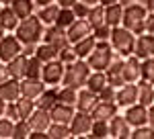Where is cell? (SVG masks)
I'll return each mask as SVG.
<instances>
[{"label": "cell", "instance_id": "e0dca14e", "mask_svg": "<svg viewBox=\"0 0 154 139\" xmlns=\"http://www.w3.org/2000/svg\"><path fill=\"white\" fill-rule=\"evenodd\" d=\"M99 102V94L93 92L91 88L82 86L78 90V100H76V111H84V113H93V108Z\"/></svg>", "mask_w": 154, "mask_h": 139}, {"label": "cell", "instance_id": "4dcf8cb0", "mask_svg": "<svg viewBox=\"0 0 154 139\" xmlns=\"http://www.w3.org/2000/svg\"><path fill=\"white\" fill-rule=\"evenodd\" d=\"M107 84H109V82H107V74H105V72H101V70H93L91 76H88V80H86V88H91L93 92L99 94Z\"/></svg>", "mask_w": 154, "mask_h": 139}, {"label": "cell", "instance_id": "816d5d0a", "mask_svg": "<svg viewBox=\"0 0 154 139\" xmlns=\"http://www.w3.org/2000/svg\"><path fill=\"white\" fill-rule=\"evenodd\" d=\"M29 139H49V137H48V131H31Z\"/></svg>", "mask_w": 154, "mask_h": 139}, {"label": "cell", "instance_id": "be15d7a7", "mask_svg": "<svg viewBox=\"0 0 154 139\" xmlns=\"http://www.w3.org/2000/svg\"><path fill=\"white\" fill-rule=\"evenodd\" d=\"M0 2H2V4H11L12 0H0Z\"/></svg>", "mask_w": 154, "mask_h": 139}, {"label": "cell", "instance_id": "6da1fadb", "mask_svg": "<svg viewBox=\"0 0 154 139\" xmlns=\"http://www.w3.org/2000/svg\"><path fill=\"white\" fill-rule=\"evenodd\" d=\"M43 33H45V25L41 23V19L37 14H31L27 19H21V23L17 27L14 35L21 39L23 45H37L43 41Z\"/></svg>", "mask_w": 154, "mask_h": 139}, {"label": "cell", "instance_id": "7a4b0ae2", "mask_svg": "<svg viewBox=\"0 0 154 139\" xmlns=\"http://www.w3.org/2000/svg\"><path fill=\"white\" fill-rule=\"evenodd\" d=\"M136 37L138 35L131 33L130 29H125L123 25H119V27H113L111 29V37H109V43L111 47L115 49V53L117 55H123V58H128L134 53V47H136Z\"/></svg>", "mask_w": 154, "mask_h": 139}, {"label": "cell", "instance_id": "d4e9b609", "mask_svg": "<svg viewBox=\"0 0 154 139\" xmlns=\"http://www.w3.org/2000/svg\"><path fill=\"white\" fill-rule=\"evenodd\" d=\"M58 88L60 86H45V90L37 96V106L39 108H45V111H51L54 106H56V102H58Z\"/></svg>", "mask_w": 154, "mask_h": 139}, {"label": "cell", "instance_id": "52a82bcc", "mask_svg": "<svg viewBox=\"0 0 154 139\" xmlns=\"http://www.w3.org/2000/svg\"><path fill=\"white\" fill-rule=\"evenodd\" d=\"M93 115L91 113H84V111H76L74 117L70 121V131L72 137H88L91 129H93Z\"/></svg>", "mask_w": 154, "mask_h": 139}, {"label": "cell", "instance_id": "d590c367", "mask_svg": "<svg viewBox=\"0 0 154 139\" xmlns=\"http://www.w3.org/2000/svg\"><path fill=\"white\" fill-rule=\"evenodd\" d=\"M86 21L91 23L93 29H95V27H101V25H105L107 23V19H105V6H103V4H93V8H91V12H88Z\"/></svg>", "mask_w": 154, "mask_h": 139}, {"label": "cell", "instance_id": "3957f363", "mask_svg": "<svg viewBox=\"0 0 154 139\" xmlns=\"http://www.w3.org/2000/svg\"><path fill=\"white\" fill-rule=\"evenodd\" d=\"M146 19H148V10L144 8L142 2H134V4H128L123 8V21L121 25L125 29H130L131 33L140 35L146 31Z\"/></svg>", "mask_w": 154, "mask_h": 139}, {"label": "cell", "instance_id": "f35d334b", "mask_svg": "<svg viewBox=\"0 0 154 139\" xmlns=\"http://www.w3.org/2000/svg\"><path fill=\"white\" fill-rule=\"evenodd\" d=\"M17 104H19V111H21V117L23 119H29V117L33 115V111L37 108V102L33 98H29V96H21L17 100Z\"/></svg>", "mask_w": 154, "mask_h": 139}, {"label": "cell", "instance_id": "681fc988", "mask_svg": "<svg viewBox=\"0 0 154 139\" xmlns=\"http://www.w3.org/2000/svg\"><path fill=\"white\" fill-rule=\"evenodd\" d=\"M8 78H11V74H8V64L0 59V84L4 80H8Z\"/></svg>", "mask_w": 154, "mask_h": 139}, {"label": "cell", "instance_id": "ffe728a7", "mask_svg": "<svg viewBox=\"0 0 154 139\" xmlns=\"http://www.w3.org/2000/svg\"><path fill=\"white\" fill-rule=\"evenodd\" d=\"M43 90H45V82L41 78H23L21 80V92H23V96H29V98L37 100V96Z\"/></svg>", "mask_w": 154, "mask_h": 139}, {"label": "cell", "instance_id": "d6a6232c", "mask_svg": "<svg viewBox=\"0 0 154 139\" xmlns=\"http://www.w3.org/2000/svg\"><path fill=\"white\" fill-rule=\"evenodd\" d=\"M48 137L49 139H70L72 137V131L68 123H56L51 121V125L48 129Z\"/></svg>", "mask_w": 154, "mask_h": 139}, {"label": "cell", "instance_id": "9f6ffc18", "mask_svg": "<svg viewBox=\"0 0 154 139\" xmlns=\"http://www.w3.org/2000/svg\"><path fill=\"white\" fill-rule=\"evenodd\" d=\"M35 2L37 8H41V6H48V4H51V2H56V0H33Z\"/></svg>", "mask_w": 154, "mask_h": 139}, {"label": "cell", "instance_id": "6125c7cd", "mask_svg": "<svg viewBox=\"0 0 154 139\" xmlns=\"http://www.w3.org/2000/svg\"><path fill=\"white\" fill-rule=\"evenodd\" d=\"M4 35H6V31H4V29H2V27H0V39H2V37H4Z\"/></svg>", "mask_w": 154, "mask_h": 139}, {"label": "cell", "instance_id": "91938a15", "mask_svg": "<svg viewBox=\"0 0 154 139\" xmlns=\"http://www.w3.org/2000/svg\"><path fill=\"white\" fill-rule=\"evenodd\" d=\"M123 6H128V4H134V2H142V0H119Z\"/></svg>", "mask_w": 154, "mask_h": 139}, {"label": "cell", "instance_id": "f907efd6", "mask_svg": "<svg viewBox=\"0 0 154 139\" xmlns=\"http://www.w3.org/2000/svg\"><path fill=\"white\" fill-rule=\"evenodd\" d=\"M146 31L154 35V12H148V19H146Z\"/></svg>", "mask_w": 154, "mask_h": 139}, {"label": "cell", "instance_id": "5bb4252c", "mask_svg": "<svg viewBox=\"0 0 154 139\" xmlns=\"http://www.w3.org/2000/svg\"><path fill=\"white\" fill-rule=\"evenodd\" d=\"M109 127H111V137L113 139H130L131 137V125L123 115H115L109 119Z\"/></svg>", "mask_w": 154, "mask_h": 139}, {"label": "cell", "instance_id": "680465c9", "mask_svg": "<svg viewBox=\"0 0 154 139\" xmlns=\"http://www.w3.org/2000/svg\"><path fill=\"white\" fill-rule=\"evenodd\" d=\"M119 0H99V4H103V6H109V4H115Z\"/></svg>", "mask_w": 154, "mask_h": 139}, {"label": "cell", "instance_id": "1f68e13d", "mask_svg": "<svg viewBox=\"0 0 154 139\" xmlns=\"http://www.w3.org/2000/svg\"><path fill=\"white\" fill-rule=\"evenodd\" d=\"M11 6H12V10L19 14V19H27V16L35 14V10H37L33 0H12Z\"/></svg>", "mask_w": 154, "mask_h": 139}, {"label": "cell", "instance_id": "9a60e30c", "mask_svg": "<svg viewBox=\"0 0 154 139\" xmlns=\"http://www.w3.org/2000/svg\"><path fill=\"white\" fill-rule=\"evenodd\" d=\"M123 78L125 82H140L142 80V59L138 55H128L123 61Z\"/></svg>", "mask_w": 154, "mask_h": 139}, {"label": "cell", "instance_id": "f5cc1de1", "mask_svg": "<svg viewBox=\"0 0 154 139\" xmlns=\"http://www.w3.org/2000/svg\"><path fill=\"white\" fill-rule=\"evenodd\" d=\"M56 2H58L62 8H70V6H74V4H76L78 0H56Z\"/></svg>", "mask_w": 154, "mask_h": 139}, {"label": "cell", "instance_id": "7dc6e473", "mask_svg": "<svg viewBox=\"0 0 154 139\" xmlns=\"http://www.w3.org/2000/svg\"><path fill=\"white\" fill-rule=\"evenodd\" d=\"M91 8H93V4H88V2H84V0H78V2L72 6V10L76 12L78 19H86L88 12H91Z\"/></svg>", "mask_w": 154, "mask_h": 139}, {"label": "cell", "instance_id": "83f0119b", "mask_svg": "<svg viewBox=\"0 0 154 139\" xmlns=\"http://www.w3.org/2000/svg\"><path fill=\"white\" fill-rule=\"evenodd\" d=\"M72 45H74V51H76L78 59H86L93 53V49H95V45H97V39H95V35H88V37H84L80 41L72 43Z\"/></svg>", "mask_w": 154, "mask_h": 139}, {"label": "cell", "instance_id": "44dd1931", "mask_svg": "<svg viewBox=\"0 0 154 139\" xmlns=\"http://www.w3.org/2000/svg\"><path fill=\"white\" fill-rule=\"evenodd\" d=\"M76 113V106H72V104H66V102H56V106L49 111V115H51V121H56V123H68L70 125L72 117Z\"/></svg>", "mask_w": 154, "mask_h": 139}, {"label": "cell", "instance_id": "cb8c5ba5", "mask_svg": "<svg viewBox=\"0 0 154 139\" xmlns=\"http://www.w3.org/2000/svg\"><path fill=\"white\" fill-rule=\"evenodd\" d=\"M27 64H29V55L27 53H21L14 59L8 61V74L11 78H17V80H23L27 76Z\"/></svg>", "mask_w": 154, "mask_h": 139}, {"label": "cell", "instance_id": "2e32d148", "mask_svg": "<svg viewBox=\"0 0 154 139\" xmlns=\"http://www.w3.org/2000/svg\"><path fill=\"white\" fill-rule=\"evenodd\" d=\"M66 33H68L70 43H76V41H80L84 37L93 35V27H91V23H88L86 19H76V21L66 29Z\"/></svg>", "mask_w": 154, "mask_h": 139}, {"label": "cell", "instance_id": "ee69618b", "mask_svg": "<svg viewBox=\"0 0 154 139\" xmlns=\"http://www.w3.org/2000/svg\"><path fill=\"white\" fill-rule=\"evenodd\" d=\"M142 78L154 84V55L142 59Z\"/></svg>", "mask_w": 154, "mask_h": 139}, {"label": "cell", "instance_id": "277c9868", "mask_svg": "<svg viewBox=\"0 0 154 139\" xmlns=\"http://www.w3.org/2000/svg\"><path fill=\"white\" fill-rule=\"evenodd\" d=\"M91 66L86 59H76L72 64H66V72H64V80L62 84L72 86V88H82L86 86V80L91 76Z\"/></svg>", "mask_w": 154, "mask_h": 139}, {"label": "cell", "instance_id": "7c38bea8", "mask_svg": "<svg viewBox=\"0 0 154 139\" xmlns=\"http://www.w3.org/2000/svg\"><path fill=\"white\" fill-rule=\"evenodd\" d=\"M138 82H125L123 86L117 88V104L119 108H125L130 104L138 102Z\"/></svg>", "mask_w": 154, "mask_h": 139}, {"label": "cell", "instance_id": "7bdbcfd3", "mask_svg": "<svg viewBox=\"0 0 154 139\" xmlns=\"http://www.w3.org/2000/svg\"><path fill=\"white\" fill-rule=\"evenodd\" d=\"M58 59L62 61V64H72V61H76V59H78V55H76V51H74V45H72V43H68L66 47H62V49H60Z\"/></svg>", "mask_w": 154, "mask_h": 139}, {"label": "cell", "instance_id": "f546056e", "mask_svg": "<svg viewBox=\"0 0 154 139\" xmlns=\"http://www.w3.org/2000/svg\"><path fill=\"white\" fill-rule=\"evenodd\" d=\"M138 102L146 104V106H150V104H154V84L148 80H140L138 82Z\"/></svg>", "mask_w": 154, "mask_h": 139}, {"label": "cell", "instance_id": "8d00e7d4", "mask_svg": "<svg viewBox=\"0 0 154 139\" xmlns=\"http://www.w3.org/2000/svg\"><path fill=\"white\" fill-rule=\"evenodd\" d=\"M43 61L35 55H29V64H27V76L25 78H41L43 74Z\"/></svg>", "mask_w": 154, "mask_h": 139}, {"label": "cell", "instance_id": "db71d44e", "mask_svg": "<svg viewBox=\"0 0 154 139\" xmlns=\"http://www.w3.org/2000/svg\"><path fill=\"white\" fill-rule=\"evenodd\" d=\"M142 4L148 12H154V0H142Z\"/></svg>", "mask_w": 154, "mask_h": 139}, {"label": "cell", "instance_id": "e7e4bbea", "mask_svg": "<svg viewBox=\"0 0 154 139\" xmlns=\"http://www.w3.org/2000/svg\"><path fill=\"white\" fill-rule=\"evenodd\" d=\"M2 6H4V4H2V2H0V10H2Z\"/></svg>", "mask_w": 154, "mask_h": 139}, {"label": "cell", "instance_id": "f6af8a7d", "mask_svg": "<svg viewBox=\"0 0 154 139\" xmlns=\"http://www.w3.org/2000/svg\"><path fill=\"white\" fill-rule=\"evenodd\" d=\"M99 100H107V102H117V88L107 84L105 88L99 92Z\"/></svg>", "mask_w": 154, "mask_h": 139}, {"label": "cell", "instance_id": "94428289", "mask_svg": "<svg viewBox=\"0 0 154 139\" xmlns=\"http://www.w3.org/2000/svg\"><path fill=\"white\" fill-rule=\"evenodd\" d=\"M84 2H88V4H99V0H84Z\"/></svg>", "mask_w": 154, "mask_h": 139}, {"label": "cell", "instance_id": "e575fe53", "mask_svg": "<svg viewBox=\"0 0 154 139\" xmlns=\"http://www.w3.org/2000/svg\"><path fill=\"white\" fill-rule=\"evenodd\" d=\"M78 90H80V88H72V86H66V84H60V88H58L60 102H66V104L76 106V100H78Z\"/></svg>", "mask_w": 154, "mask_h": 139}, {"label": "cell", "instance_id": "ba28073f", "mask_svg": "<svg viewBox=\"0 0 154 139\" xmlns=\"http://www.w3.org/2000/svg\"><path fill=\"white\" fill-rule=\"evenodd\" d=\"M64 72H66V64H62L60 59L48 61L43 66V74H41V80L45 82V86H60L64 80Z\"/></svg>", "mask_w": 154, "mask_h": 139}, {"label": "cell", "instance_id": "f1b7e54d", "mask_svg": "<svg viewBox=\"0 0 154 139\" xmlns=\"http://www.w3.org/2000/svg\"><path fill=\"white\" fill-rule=\"evenodd\" d=\"M123 4L121 2H115V4H109L105 6V19H107V25L111 27H119L121 21H123Z\"/></svg>", "mask_w": 154, "mask_h": 139}, {"label": "cell", "instance_id": "b9f144b4", "mask_svg": "<svg viewBox=\"0 0 154 139\" xmlns=\"http://www.w3.org/2000/svg\"><path fill=\"white\" fill-rule=\"evenodd\" d=\"M14 133V121L8 117H0V139H12Z\"/></svg>", "mask_w": 154, "mask_h": 139}, {"label": "cell", "instance_id": "8fae6325", "mask_svg": "<svg viewBox=\"0 0 154 139\" xmlns=\"http://www.w3.org/2000/svg\"><path fill=\"white\" fill-rule=\"evenodd\" d=\"M134 55H138L140 59L152 58L154 55V35L144 31L136 37V47H134Z\"/></svg>", "mask_w": 154, "mask_h": 139}, {"label": "cell", "instance_id": "9c48e42d", "mask_svg": "<svg viewBox=\"0 0 154 139\" xmlns=\"http://www.w3.org/2000/svg\"><path fill=\"white\" fill-rule=\"evenodd\" d=\"M123 117L128 119V123L134 127H140V125H146L148 123V106L142 102H136V104H130L123 108Z\"/></svg>", "mask_w": 154, "mask_h": 139}, {"label": "cell", "instance_id": "7402d4cb", "mask_svg": "<svg viewBox=\"0 0 154 139\" xmlns=\"http://www.w3.org/2000/svg\"><path fill=\"white\" fill-rule=\"evenodd\" d=\"M27 121H29V125L33 127V131H48L49 125H51V115H49V111L37 106L35 111H33V115L29 117Z\"/></svg>", "mask_w": 154, "mask_h": 139}, {"label": "cell", "instance_id": "30bf717a", "mask_svg": "<svg viewBox=\"0 0 154 139\" xmlns=\"http://www.w3.org/2000/svg\"><path fill=\"white\" fill-rule=\"evenodd\" d=\"M123 61H125L123 55H115L113 61L109 64V68L105 70L107 82H109L111 86H115V88H119V86L125 84V78H123Z\"/></svg>", "mask_w": 154, "mask_h": 139}, {"label": "cell", "instance_id": "d6986e66", "mask_svg": "<svg viewBox=\"0 0 154 139\" xmlns=\"http://www.w3.org/2000/svg\"><path fill=\"white\" fill-rule=\"evenodd\" d=\"M21 23V19H19V14L12 10L11 4H4L2 6V10H0V27L6 31V33H14L17 31V27Z\"/></svg>", "mask_w": 154, "mask_h": 139}, {"label": "cell", "instance_id": "6f0895ef", "mask_svg": "<svg viewBox=\"0 0 154 139\" xmlns=\"http://www.w3.org/2000/svg\"><path fill=\"white\" fill-rule=\"evenodd\" d=\"M4 113H6V100L0 96V117H4Z\"/></svg>", "mask_w": 154, "mask_h": 139}, {"label": "cell", "instance_id": "484cf974", "mask_svg": "<svg viewBox=\"0 0 154 139\" xmlns=\"http://www.w3.org/2000/svg\"><path fill=\"white\" fill-rule=\"evenodd\" d=\"M60 6L58 2H51V4H48V6H41V8H37L35 14L41 19V23L45 25V27H49V25H56V21H58V14H60Z\"/></svg>", "mask_w": 154, "mask_h": 139}, {"label": "cell", "instance_id": "60d3db41", "mask_svg": "<svg viewBox=\"0 0 154 139\" xmlns=\"http://www.w3.org/2000/svg\"><path fill=\"white\" fill-rule=\"evenodd\" d=\"M130 139H154V127L150 123L140 125V127L131 129V137Z\"/></svg>", "mask_w": 154, "mask_h": 139}, {"label": "cell", "instance_id": "11a10c76", "mask_svg": "<svg viewBox=\"0 0 154 139\" xmlns=\"http://www.w3.org/2000/svg\"><path fill=\"white\" fill-rule=\"evenodd\" d=\"M148 123L154 127V104H150V106H148Z\"/></svg>", "mask_w": 154, "mask_h": 139}, {"label": "cell", "instance_id": "4316f807", "mask_svg": "<svg viewBox=\"0 0 154 139\" xmlns=\"http://www.w3.org/2000/svg\"><path fill=\"white\" fill-rule=\"evenodd\" d=\"M58 55H60V49L56 45H51V43H48V41L37 43V47H35V58H39L43 64L58 59Z\"/></svg>", "mask_w": 154, "mask_h": 139}, {"label": "cell", "instance_id": "ab89813d", "mask_svg": "<svg viewBox=\"0 0 154 139\" xmlns=\"http://www.w3.org/2000/svg\"><path fill=\"white\" fill-rule=\"evenodd\" d=\"M78 16H76V12L70 8H60V14H58V21H56V25H60V27H64V29H68L74 21H76Z\"/></svg>", "mask_w": 154, "mask_h": 139}, {"label": "cell", "instance_id": "5b68a950", "mask_svg": "<svg viewBox=\"0 0 154 139\" xmlns=\"http://www.w3.org/2000/svg\"><path fill=\"white\" fill-rule=\"evenodd\" d=\"M115 55H117V53H115V49L111 47L109 41H97L95 49H93V53L86 58V61H88L91 70H101V72H105Z\"/></svg>", "mask_w": 154, "mask_h": 139}, {"label": "cell", "instance_id": "836d02e7", "mask_svg": "<svg viewBox=\"0 0 154 139\" xmlns=\"http://www.w3.org/2000/svg\"><path fill=\"white\" fill-rule=\"evenodd\" d=\"M91 139H107L111 137V127H109V121H103V119H95L93 121V129L88 133Z\"/></svg>", "mask_w": 154, "mask_h": 139}, {"label": "cell", "instance_id": "4fadbf2b", "mask_svg": "<svg viewBox=\"0 0 154 139\" xmlns=\"http://www.w3.org/2000/svg\"><path fill=\"white\" fill-rule=\"evenodd\" d=\"M43 41H48V43H51V45H56L58 49H62V47H66L68 43H70L66 29L60 27V25H49V27H45Z\"/></svg>", "mask_w": 154, "mask_h": 139}, {"label": "cell", "instance_id": "8992f818", "mask_svg": "<svg viewBox=\"0 0 154 139\" xmlns=\"http://www.w3.org/2000/svg\"><path fill=\"white\" fill-rule=\"evenodd\" d=\"M23 43H21V39L17 37L14 33H6L2 39H0V59L2 61H11L14 59L17 55H21L23 53Z\"/></svg>", "mask_w": 154, "mask_h": 139}, {"label": "cell", "instance_id": "603a6c76", "mask_svg": "<svg viewBox=\"0 0 154 139\" xmlns=\"http://www.w3.org/2000/svg\"><path fill=\"white\" fill-rule=\"evenodd\" d=\"M119 113V104L117 102H107V100H99L97 106L93 108V119H103V121H109L111 117H115Z\"/></svg>", "mask_w": 154, "mask_h": 139}, {"label": "cell", "instance_id": "ac0fdd59", "mask_svg": "<svg viewBox=\"0 0 154 139\" xmlns=\"http://www.w3.org/2000/svg\"><path fill=\"white\" fill-rule=\"evenodd\" d=\"M0 96L6 100V102H14V100H19L23 92H21V80H17V78H8V80H4L0 84Z\"/></svg>", "mask_w": 154, "mask_h": 139}, {"label": "cell", "instance_id": "74e56055", "mask_svg": "<svg viewBox=\"0 0 154 139\" xmlns=\"http://www.w3.org/2000/svg\"><path fill=\"white\" fill-rule=\"evenodd\" d=\"M31 131H33V127L29 125V121H27V119H19V121H14V133H12V139H29Z\"/></svg>", "mask_w": 154, "mask_h": 139}, {"label": "cell", "instance_id": "bcb514c9", "mask_svg": "<svg viewBox=\"0 0 154 139\" xmlns=\"http://www.w3.org/2000/svg\"><path fill=\"white\" fill-rule=\"evenodd\" d=\"M111 25H101V27H95L93 29V35H95V39L97 41H109V37H111Z\"/></svg>", "mask_w": 154, "mask_h": 139}, {"label": "cell", "instance_id": "c3c4849f", "mask_svg": "<svg viewBox=\"0 0 154 139\" xmlns=\"http://www.w3.org/2000/svg\"><path fill=\"white\" fill-rule=\"evenodd\" d=\"M4 117H8V119H12V121L23 119V117H21V111H19L17 100H14V102H6V113H4Z\"/></svg>", "mask_w": 154, "mask_h": 139}]
</instances>
